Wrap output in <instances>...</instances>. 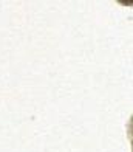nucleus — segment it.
Here are the masks:
<instances>
[]
</instances>
